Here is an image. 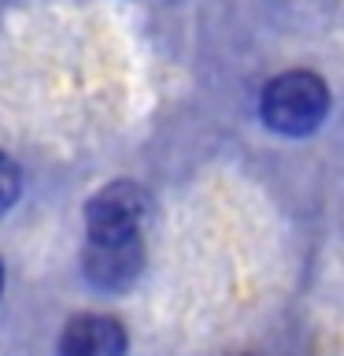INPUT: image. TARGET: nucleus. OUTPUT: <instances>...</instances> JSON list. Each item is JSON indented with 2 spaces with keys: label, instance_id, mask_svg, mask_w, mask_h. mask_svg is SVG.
Instances as JSON below:
<instances>
[{
  "label": "nucleus",
  "instance_id": "nucleus-1",
  "mask_svg": "<svg viewBox=\"0 0 344 356\" xmlns=\"http://www.w3.org/2000/svg\"><path fill=\"white\" fill-rule=\"evenodd\" d=\"M329 111V89L315 71H285L266 82L259 115L282 138H307L322 127Z\"/></svg>",
  "mask_w": 344,
  "mask_h": 356
},
{
  "label": "nucleus",
  "instance_id": "nucleus-2",
  "mask_svg": "<svg viewBox=\"0 0 344 356\" xmlns=\"http://www.w3.org/2000/svg\"><path fill=\"white\" fill-rule=\"evenodd\" d=\"M152 197L141 182L115 178L85 200V238L89 245H130L141 241Z\"/></svg>",
  "mask_w": 344,
  "mask_h": 356
},
{
  "label": "nucleus",
  "instance_id": "nucleus-3",
  "mask_svg": "<svg viewBox=\"0 0 344 356\" xmlns=\"http://www.w3.org/2000/svg\"><path fill=\"white\" fill-rule=\"evenodd\" d=\"M60 356H126V330L119 319L82 312L60 334Z\"/></svg>",
  "mask_w": 344,
  "mask_h": 356
},
{
  "label": "nucleus",
  "instance_id": "nucleus-4",
  "mask_svg": "<svg viewBox=\"0 0 344 356\" xmlns=\"http://www.w3.org/2000/svg\"><path fill=\"white\" fill-rule=\"evenodd\" d=\"M82 267H85V278L96 289H111V293H115V289L133 286V278L141 275L144 249H141V241H130V245H85Z\"/></svg>",
  "mask_w": 344,
  "mask_h": 356
},
{
  "label": "nucleus",
  "instance_id": "nucleus-5",
  "mask_svg": "<svg viewBox=\"0 0 344 356\" xmlns=\"http://www.w3.org/2000/svg\"><path fill=\"white\" fill-rule=\"evenodd\" d=\"M22 193V171H19V163L11 160L8 152H0V219L11 211V204L19 200Z\"/></svg>",
  "mask_w": 344,
  "mask_h": 356
},
{
  "label": "nucleus",
  "instance_id": "nucleus-6",
  "mask_svg": "<svg viewBox=\"0 0 344 356\" xmlns=\"http://www.w3.org/2000/svg\"><path fill=\"white\" fill-rule=\"evenodd\" d=\"M0 293H4V264H0Z\"/></svg>",
  "mask_w": 344,
  "mask_h": 356
}]
</instances>
